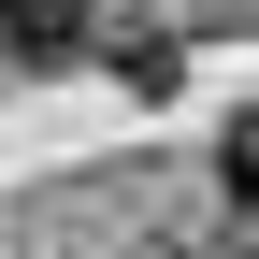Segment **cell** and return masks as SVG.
Masks as SVG:
<instances>
[{
	"mask_svg": "<svg viewBox=\"0 0 259 259\" xmlns=\"http://www.w3.org/2000/svg\"><path fill=\"white\" fill-rule=\"evenodd\" d=\"M216 173H231V202H259V115H231V144H216Z\"/></svg>",
	"mask_w": 259,
	"mask_h": 259,
	"instance_id": "obj_2",
	"label": "cell"
},
{
	"mask_svg": "<svg viewBox=\"0 0 259 259\" xmlns=\"http://www.w3.org/2000/svg\"><path fill=\"white\" fill-rule=\"evenodd\" d=\"M87 44H101L87 0H0V72H72Z\"/></svg>",
	"mask_w": 259,
	"mask_h": 259,
	"instance_id": "obj_1",
	"label": "cell"
}]
</instances>
